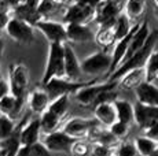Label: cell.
Instances as JSON below:
<instances>
[{"mask_svg": "<svg viewBox=\"0 0 158 156\" xmlns=\"http://www.w3.org/2000/svg\"><path fill=\"white\" fill-rule=\"evenodd\" d=\"M135 122L143 130L158 125V107L144 106L142 103L135 104Z\"/></svg>", "mask_w": 158, "mask_h": 156, "instance_id": "14", "label": "cell"}, {"mask_svg": "<svg viewBox=\"0 0 158 156\" xmlns=\"http://www.w3.org/2000/svg\"><path fill=\"white\" fill-rule=\"evenodd\" d=\"M129 126L131 125H127V123H124V122L117 121L114 125H111L110 127H109V130L111 131V134H113L117 140H124V138H127V136L129 134Z\"/></svg>", "mask_w": 158, "mask_h": 156, "instance_id": "35", "label": "cell"}, {"mask_svg": "<svg viewBox=\"0 0 158 156\" xmlns=\"http://www.w3.org/2000/svg\"><path fill=\"white\" fill-rule=\"evenodd\" d=\"M115 155L117 156H138L139 152L135 146V142L124 141L115 146Z\"/></svg>", "mask_w": 158, "mask_h": 156, "instance_id": "34", "label": "cell"}, {"mask_svg": "<svg viewBox=\"0 0 158 156\" xmlns=\"http://www.w3.org/2000/svg\"><path fill=\"white\" fill-rule=\"evenodd\" d=\"M96 125H99V121L96 118L95 119L72 118L65 122L62 130L77 140H85V138H88L91 130H92Z\"/></svg>", "mask_w": 158, "mask_h": 156, "instance_id": "13", "label": "cell"}, {"mask_svg": "<svg viewBox=\"0 0 158 156\" xmlns=\"http://www.w3.org/2000/svg\"><path fill=\"white\" fill-rule=\"evenodd\" d=\"M96 10L89 6L72 2L63 11V22L65 23H88L95 21Z\"/></svg>", "mask_w": 158, "mask_h": 156, "instance_id": "10", "label": "cell"}, {"mask_svg": "<svg viewBox=\"0 0 158 156\" xmlns=\"http://www.w3.org/2000/svg\"><path fill=\"white\" fill-rule=\"evenodd\" d=\"M0 8H6V10H10L8 7V0H0ZM11 11V10H10Z\"/></svg>", "mask_w": 158, "mask_h": 156, "instance_id": "43", "label": "cell"}, {"mask_svg": "<svg viewBox=\"0 0 158 156\" xmlns=\"http://www.w3.org/2000/svg\"><path fill=\"white\" fill-rule=\"evenodd\" d=\"M151 33V29L150 26H148V22L147 21H143L142 23H139V28L136 29L135 34H133L132 40H131V44H129V49H128V53H127L125 59H124V62L127 60V59H129L131 56L133 55V53H136L139 49H140L142 47L146 44V41H147L148 36H150ZM123 62V63H124ZM121 63V64H123ZM120 64V66H121Z\"/></svg>", "mask_w": 158, "mask_h": 156, "instance_id": "22", "label": "cell"}, {"mask_svg": "<svg viewBox=\"0 0 158 156\" xmlns=\"http://www.w3.org/2000/svg\"><path fill=\"white\" fill-rule=\"evenodd\" d=\"M60 6H63V3H60L59 0H41L37 11L41 19H51V15L59 10Z\"/></svg>", "mask_w": 158, "mask_h": 156, "instance_id": "31", "label": "cell"}, {"mask_svg": "<svg viewBox=\"0 0 158 156\" xmlns=\"http://www.w3.org/2000/svg\"><path fill=\"white\" fill-rule=\"evenodd\" d=\"M96 80H91V81H72L68 78H52L50 80L47 84H44L45 91L48 92L51 100L59 97V96H73L77 91H80L81 88L89 85V84L95 82Z\"/></svg>", "mask_w": 158, "mask_h": 156, "instance_id": "4", "label": "cell"}, {"mask_svg": "<svg viewBox=\"0 0 158 156\" xmlns=\"http://www.w3.org/2000/svg\"><path fill=\"white\" fill-rule=\"evenodd\" d=\"M3 80V78H2V74H0V81H2Z\"/></svg>", "mask_w": 158, "mask_h": 156, "instance_id": "48", "label": "cell"}, {"mask_svg": "<svg viewBox=\"0 0 158 156\" xmlns=\"http://www.w3.org/2000/svg\"><path fill=\"white\" fill-rule=\"evenodd\" d=\"M65 74L66 78L72 81H78L83 74L81 62L78 60L72 45H69L68 43H65Z\"/></svg>", "mask_w": 158, "mask_h": 156, "instance_id": "17", "label": "cell"}, {"mask_svg": "<svg viewBox=\"0 0 158 156\" xmlns=\"http://www.w3.org/2000/svg\"><path fill=\"white\" fill-rule=\"evenodd\" d=\"M144 8L146 0H127L124 4V13L131 18V21H133L143 15Z\"/></svg>", "mask_w": 158, "mask_h": 156, "instance_id": "30", "label": "cell"}, {"mask_svg": "<svg viewBox=\"0 0 158 156\" xmlns=\"http://www.w3.org/2000/svg\"><path fill=\"white\" fill-rule=\"evenodd\" d=\"M154 3H156V7L158 8V0H154Z\"/></svg>", "mask_w": 158, "mask_h": 156, "instance_id": "47", "label": "cell"}, {"mask_svg": "<svg viewBox=\"0 0 158 156\" xmlns=\"http://www.w3.org/2000/svg\"><path fill=\"white\" fill-rule=\"evenodd\" d=\"M69 111V96H59V97L51 100L47 111L40 115V123L43 134L52 133V131L60 130L65 125V118Z\"/></svg>", "mask_w": 158, "mask_h": 156, "instance_id": "1", "label": "cell"}, {"mask_svg": "<svg viewBox=\"0 0 158 156\" xmlns=\"http://www.w3.org/2000/svg\"><path fill=\"white\" fill-rule=\"evenodd\" d=\"M73 2H77V3H81V4H85V6H89L92 8H98V6L101 4L103 0H73Z\"/></svg>", "mask_w": 158, "mask_h": 156, "instance_id": "41", "label": "cell"}, {"mask_svg": "<svg viewBox=\"0 0 158 156\" xmlns=\"http://www.w3.org/2000/svg\"><path fill=\"white\" fill-rule=\"evenodd\" d=\"M115 111H117V119L120 122H124L127 125H131L135 122V104L129 103L124 99H117L114 101Z\"/></svg>", "mask_w": 158, "mask_h": 156, "instance_id": "24", "label": "cell"}, {"mask_svg": "<svg viewBox=\"0 0 158 156\" xmlns=\"http://www.w3.org/2000/svg\"><path fill=\"white\" fill-rule=\"evenodd\" d=\"M60 3H63V4H65V3H69V2H73V0H59Z\"/></svg>", "mask_w": 158, "mask_h": 156, "instance_id": "46", "label": "cell"}, {"mask_svg": "<svg viewBox=\"0 0 158 156\" xmlns=\"http://www.w3.org/2000/svg\"><path fill=\"white\" fill-rule=\"evenodd\" d=\"M35 26L29 25L28 22L19 19L17 17H13L10 19V22L7 23V28H6L4 32L15 43L28 45V44L35 41Z\"/></svg>", "mask_w": 158, "mask_h": 156, "instance_id": "8", "label": "cell"}, {"mask_svg": "<svg viewBox=\"0 0 158 156\" xmlns=\"http://www.w3.org/2000/svg\"><path fill=\"white\" fill-rule=\"evenodd\" d=\"M115 85H118V82L115 81H106V82H101L98 84L95 82L89 84V85L84 86L81 88L80 91H77L74 95V100L77 101L78 104L81 106H85V107H89V106H94L96 101V99L99 97V95L105 91H110V89H114Z\"/></svg>", "mask_w": 158, "mask_h": 156, "instance_id": "7", "label": "cell"}, {"mask_svg": "<svg viewBox=\"0 0 158 156\" xmlns=\"http://www.w3.org/2000/svg\"><path fill=\"white\" fill-rule=\"evenodd\" d=\"M110 68H111V55L107 53L106 51L94 52L81 60L83 73L92 77H98L105 73L110 74Z\"/></svg>", "mask_w": 158, "mask_h": 156, "instance_id": "6", "label": "cell"}, {"mask_svg": "<svg viewBox=\"0 0 158 156\" xmlns=\"http://www.w3.org/2000/svg\"><path fill=\"white\" fill-rule=\"evenodd\" d=\"M94 115L99 121V123L105 127H110L114 125L117 119V111H115L114 101H107V103H101L94 107Z\"/></svg>", "mask_w": 158, "mask_h": 156, "instance_id": "19", "label": "cell"}, {"mask_svg": "<svg viewBox=\"0 0 158 156\" xmlns=\"http://www.w3.org/2000/svg\"><path fill=\"white\" fill-rule=\"evenodd\" d=\"M68 41L70 43H88L95 40V32L85 23H65Z\"/></svg>", "mask_w": 158, "mask_h": 156, "instance_id": "16", "label": "cell"}, {"mask_svg": "<svg viewBox=\"0 0 158 156\" xmlns=\"http://www.w3.org/2000/svg\"><path fill=\"white\" fill-rule=\"evenodd\" d=\"M0 156H7V151H6V148L0 144Z\"/></svg>", "mask_w": 158, "mask_h": 156, "instance_id": "45", "label": "cell"}, {"mask_svg": "<svg viewBox=\"0 0 158 156\" xmlns=\"http://www.w3.org/2000/svg\"><path fill=\"white\" fill-rule=\"evenodd\" d=\"M23 103H25V99H19L15 97L14 95H7L3 100H0V112L2 115L8 116L10 119H18L21 116L23 108Z\"/></svg>", "mask_w": 158, "mask_h": 156, "instance_id": "20", "label": "cell"}, {"mask_svg": "<svg viewBox=\"0 0 158 156\" xmlns=\"http://www.w3.org/2000/svg\"><path fill=\"white\" fill-rule=\"evenodd\" d=\"M144 136L150 137V138L158 141V125L157 126H153V127L147 129V130H144Z\"/></svg>", "mask_w": 158, "mask_h": 156, "instance_id": "40", "label": "cell"}, {"mask_svg": "<svg viewBox=\"0 0 158 156\" xmlns=\"http://www.w3.org/2000/svg\"><path fill=\"white\" fill-rule=\"evenodd\" d=\"M144 68H146V77H147L148 82H154V81L158 80V49H154L151 52Z\"/></svg>", "mask_w": 158, "mask_h": 156, "instance_id": "32", "label": "cell"}, {"mask_svg": "<svg viewBox=\"0 0 158 156\" xmlns=\"http://www.w3.org/2000/svg\"><path fill=\"white\" fill-rule=\"evenodd\" d=\"M135 146L140 156H151L158 149V141L147 136H139L135 138Z\"/></svg>", "mask_w": 158, "mask_h": 156, "instance_id": "27", "label": "cell"}, {"mask_svg": "<svg viewBox=\"0 0 158 156\" xmlns=\"http://www.w3.org/2000/svg\"><path fill=\"white\" fill-rule=\"evenodd\" d=\"M147 81V77H146V68H135V70H131L127 74H124L120 80L117 81L118 85L121 86L123 89H127V91H131L133 89L135 91L139 85Z\"/></svg>", "mask_w": 158, "mask_h": 156, "instance_id": "23", "label": "cell"}, {"mask_svg": "<svg viewBox=\"0 0 158 156\" xmlns=\"http://www.w3.org/2000/svg\"><path fill=\"white\" fill-rule=\"evenodd\" d=\"M18 156H52V152L41 141H39L30 145H21Z\"/></svg>", "mask_w": 158, "mask_h": 156, "instance_id": "28", "label": "cell"}, {"mask_svg": "<svg viewBox=\"0 0 158 156\" xmlns=\"http://www.w3.org/2000/svg\"><path fill=\"white\" fill-rule=\"evenodd\" d=\"M40 3H41V0H26V2H25V4H28L29 7L36 8V10H37V8H39V6H40Z\"/></svg>", "mask_w": 158, "mask_h": 156, "instance_id": "42", "label": "cell"}, {"mask_svg": "<svg viewBox=\"0 0 158 156\" xmlns=\"http://www.w3.org/2000/svg\"><path fill=\"white\" fill-rule=\"evenodd\" d=\"M133 29V25H132V21L131 18L127 15L125 13H123L120 17L117 18L114 23V32H115V37H117V41L124 38L125 36H128Z\"/></svg>", "mask_w": 158, "mask_h": 156, "instance_id": "29", "label": "cell"}, {"mask_svg": "<svg viewBox=\"0 0 158 156\" xmlns=\"http://www.w3.org/2000/svg\"><path fill=\"white\" fill-rule=\"evenodd\" d=\"M52 78H66L65 74V44L50 43L48 55L41 84H47Z\"/></svg>", "mask_w": 158, "mask_h": 156, "instance_id": "3", "label": "cell"}, {"mask_svg": "<svg viewBox=\"0 0 158 156\" xmlns=\"http://www.w3.org/2000/svg\"><path fill=\"white\" fill-rule=\"evenodd\" d=\"M13 17L19 18V19L25 21V22H28L29 25H32V26H36V23H37L39 21H41V17H40V14H39V11L36 10V8L29 7L25 3H23L22 6H19V7H17L15 10H13Z\"/></svg>", "mask_w": 158, "mask_h": 156, "instance_id": "26", "label": "cell"}, {"mask_svg": "<svg viewBox=\"0 0 158 156\" xmlns=\"http://www.w3.org/2000/svg\"><path fill=\"white\" fill-rule=\"evenodd\" d=\"M157 13H158V8H157Z\"/></svg>", "mask_w": 158, "mask_h": 156, "instance_id": "49", "label": "cell"}, {"mask_svg": "<svg viewBox=\"0 0 158 156\" xmlns=\"http://www.w3.org/2000/svg\"><path fill=\"white\" fill-rule=\"evenodd\" d=\"M10 93H11L10 84H8L6 80H2V81H0V100H3L6 96L10 95Z\"/></svg>", "mask_w": 158, "mask_h": 156, "instance_id": "39", "label": "cell"}, {"mask_svg": "<svg viewBox=\"0 0 158 156\" xmlns=\"http://www.w3.org/2000/svg\"><path fill=\"white\" fill-rule=\"evenodd\" d=\"M8 84L11 95L15 97L25 99L29 86V70L22 63H13L8 71Z\"/></svg>", "mask_w": 158, "mask_h": 156, "instance_id": "5", "label": "cell"}, {"mask_svg": "<svg viewBox=\"0 0 158 156\" xmlns=\"http://www.w3.org/2000/svg\"><path fill=\"white\" fill-rule=\"evenodd\" d=\"M95 41L98 45H101L103 49H107L110 47H114L117 43V37H115L114 26H105V28H99L98 32L95 33Z\"/></svg>", "mask_w": 158, "mask_h": 156, "instance_id": "25", "label": "cell"}, {"mask_svg": "<svg viewBox=\"0 0 158 156\" xmlns=\"http://www.w3.org/2000/svg\"><path fill=\"white\" fill-rule=\"evenodd\" d=\"M3 52H4V40H3V37L0 36V58L3 56Z\"/></svg>", "mask_w": 158, "mask_h": 156, "instance_id": "44", "label": "cell"}, {"mask_svg": "<svg viewBox=\"0 0 158 156\" xmlns=\"http://www.w3.org/2000/svg\"><path fill=\"white\" fill-rule=\"evenodd\" d=\"M124 13V8L118 0H103L96 8L95 22L99 28L114 26L117 18Z\"/></svg>", "mask_w": 158, "mask_h": 156, "instance_id": "9", "label": "cell"}, {"mask_svg": "<svg viewBox=\"0 0 158 156\" xmlns=\"http://www.w3.org/2000/svg\"><path fill=\"white\" fill-rule=\"evenodd\" d=\"M113 156H117V155H113Z\"/></svg>", "mask_w": 158, "mask_h": 156, "instance_id": "50", "label": "cell"}, {"mask_svg": "<svg viewBox=\"0 0 158 156\" xmlns=\"http://www.w3.org/2000/svg\"><path fill=\"white\" fill-rule=\"evenodd\" d=\"M72 154L76 156H87L91 154V148L85 140H77L72 148Z\"/></svg>", "mask_w": 158, "mask_h": 156, "instance_id": "37", "label": "cell"}, {"mask_svg": "<svg viewBox=\"0 0 158 156\" xmlns=\"http://www.w3.org/2000/svg\"><path fill=\"white\" fill-rule=\"evenodd\" d=\"M26 103L33 114L41 115L47 111L48 106L51 104V97L44 86H41V88H35L33 91L29 92L26 96Z\"/></svg>", "mask_w": 158, "mask_h": 156, "instance_id": "15", "label": "cell"}, {"mask_svg": "<svg viewBox=\"0 0 158 156\" xmlns=\"http://www.w3.org/2000/svg\"><path fill=\"white\" fill-rule=\"evenodd\" d=\"M43 134V130H41V123H40V118L37 119H32L29 121L28 123L22 127L19 133V141H21V145H30V144H35L39 142Z\"/></svg>", "mask_w": 158, "mask_h": 156, "instance_id": "21", "label": "cell"}, {"mask_svg": "<svg viewBox=\"0 0 158 156\" xmlns=\"http://www.w3.org/2000/svg\"><path fill=\"white\" fill-rule=\"evenodd\" d=\"M115 155V148L105 144H94L91 148L89 156H113Z\"/></svg>", "mask_w": 158, "mask_h": 156, "instance_id": "36", "label": "cell"}, {"mask_svg": "<svg viewBox=\"0 0 158 156\" xmlns=\"http://www.w3.org/2000/svg\"><path fill=\"white\" fill-rule=\"evenodd\" d=\"M14 121L6 115H0V140H6L14 133Z\"/></svg>", "mask_w": 158, "mask_h": 156, "instance_id": "33", "label": "cell"}, {"mask_svg": "<svg viewBox=\"0 0 158 156\" xmlns=\"http://www.w3.org/2000/svg\"><path fill=\"white\" fill-rule=\"evenodd\" d=\"M135 95L138 99V103L144 106L158 107V86L154 82L144 81L142 85L135 89Z\"/></svg>", "mask_w": 158, "mask_h": 156, "instance_id": "18", "label": "cell"}, {"mask_svg": "<svg viewBox=\"0 0 158 156\" xmlns=\"http://www.w3.org/2000/svg\"><path fill=\"white\" fill-rule=\"evenodd\" d=\"M0 115H2V112H0Z\"/></svg>", "mask_w": 158, "mask_h": 156, "instance_id": "51", "label": "cell"}, {"mask_svg": "<svg viewBox=\"0 0 158 156\" xmlns=\"http://www.w3.org/2000/svg\"><path fill=\"white\" fill-rule=\"evenodd\" d=\"M158 41V30H151L150 36H148L147 41L140 49L136 53H133L129 59H127L120 67L117 68L115 71L109 76V81H115L117 82L124 74H127L131 70H135V68H142L146 66L148 58H150L151 52L156 49V44Z\"/></svg>", "mask_w": 158, "mask_h": 156, "instance_id": "2", "label": "cell"}, {"mask_svg": "<svg viewBox=\"0 0 158 156\" xmlns=\"http://www.w3.org/2000/svg\"><path fill=\"white\" fill-rule=\"evenodd\" d=\"M50 43H68V33L65 23L56 22L52 19H41L35 26Z\"/></svg>", "mask_w": 158, "mask_h": 156, "instance_id": "11", "label": "cell"}, {"mask_svg": "<svg viewBox=\"0 0 158 156\" xmlns=\"http://www.w3.org/2000/svg\"><path fill=\"white\" fill-rule=\"evenodd\" d=\"M11 18H13V13H11L10 10L0 8V33H2L3 30H6L7 23L10 22Z\"/></svg>", "mask_w": 158, "mask_h": 156, "instance_id": "38", "label": "cell"}, {"mask_svg": "<svg viewBox=\"0 0 158 156\" xmlns=\"http://www.w3.org/2000/svg\"><path fill=\"white\" fill-rule=\"evenodd\" d=\"M76 141L77 138L69 136L60 129V130L52 131V133H45L41 142L54 154V152H72V148Z\"/></svg>", "mask_w": 158, "mask_h": 156, "instance_id": "12", "label": "cell"}]
</instances>
